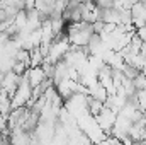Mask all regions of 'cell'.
<instances>
[{
    "label": "cell",
    "mask_w": 146,
    "mask_h": 145,
    "mask_svg": "<svg viewBox=\"0 0 146 145\" xmlns=\"http://www.w3.org/2000/svg\"><path fill=\"white\" fill-rule=\"evenodd\" d=\"M95 119H97L99 126L104 130V133L110 135V132H112V128H114V125H115V119H117V111L104 106V109L95 116Z\"/></svg>",
    "instance_id": "1"
},
{
    "label": "cell",
    "mask_w": 146,
    "mask_h": 145,
    "mask_svg": "<svg viewBox=\"0 0 146 145\" xmlns=\"http://www.w3.org/2000/svg\"><path fill=\"white\" fill-rule=\"evenodd\" d=\"M22 77H24V75H17V73H14V72L5 73V77H3V80H2V84H0V89H3V91L12 97V96L15 94L17 87L21 85Z\"/></svg>",
    "instance_id": "2"
},
{
    "label": "cell",
    "mask_w": 146,
    "mask_h": 145,
    "mask_svg": "<svg viewBox=\"0 0 146 145\" xmlns=\"http://www.w3.org/2000/svg\"><path fill=\"white\" fill-rule=\"evenodd\" d=\"M9 142H10V145H33V133H29L22 128L12 130L9 133Z\"/></svg>",
    "instance_id": "3"
},
{
    "label": "cell",
    "mask_w": 146,
    "mask_h": 145,
    "mask_svg": "<svg viewBox=\"0 0 146 145\" xmlns=\"http://www.w3.org/2000/svg\"><path fill=\"white\" fill-rule=\"evenodd\" d=\"M27 79H29V84L33 85V89L37 87V85H41L44 80H48V77H46V73L42 70V67H31L27 70Z\"/></svg>",
    "instance_id": "4"
},
{
    "label": "cell",
    "mask_w": 146,
    "mask_h": 145,
    "mask_svg": "<svg viewBox=\"0 0 146 145\" xmlns=\"http://www.w3.org/2000/svg\"><path fill=\"white\" fill-rule=\"evenodd\" d=\"M29 55H31V67H41V65L44 63V60H46V55L42 53L41 46H39V48H34V50H31Z\"/></svg>",
    "instance_id": "5"
},
{
    "label": "cell",
    "mask_w": 146,
    "mask_h": 145,
    "mask_svg": "<svg viewBox=\"0 0 146 145\" xmlns=\"http://www.w3.org/2000/svg\"><path fill=\"white\" fill-rule=\"evenodd\" d=\"M141 2H143V3H146V0H141Z\"/></svg>",
    "instance_id": "6"
}]
</instances>
